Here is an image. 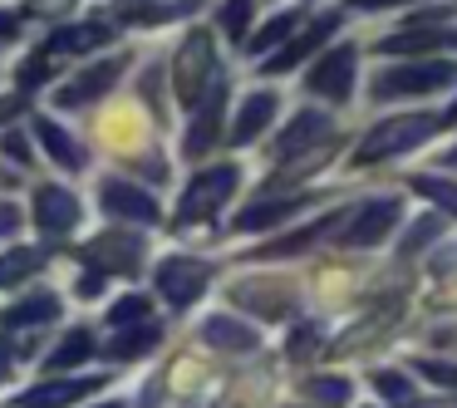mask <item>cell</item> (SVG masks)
I'll return each mask as SVG.
<instances>
[{
  "instance_id": "cell-19",
  "label": "cell",
  "mask_w": 457,
  "mask_h": 408,
  "mask_svg": "<svg viewBox=\"0 0 457 408\" xmlns=\"http://www.w3.org/2000/svg\"><path fill=\"white\" fill-rule=\"evenodd\" d=\"M457 50V25H413L378 40V54H447Z\"/></svg>"
},
{
  "instance_id": "cell-12",
  "label": "cell",
  "mask_w": 457,
  "mask_h": 408,
  "mask_svg": "<svg viewBox=\"0 0 457 408\" xmlns=\"http://www.w3.org/2000/svg\"><path fill=\"white\" fill-rule=\"evenodd\" d=\"M398 217H403V202H398V197H369L364 207H359L354 217L345 221V231H339V246H349V251L378 246V241H388V231L398 227Z\"/></svg>"
},
{
  "instance_id": "cell-17",
  "label": "cell",
  "mask_w": 457,
  "mask_h": 408,
  "mask_svg": "<svg viewBox=\"0 0 457 408\" xmlns=\"http://www.w3.org/2000/svg\"><path fill=\"white\" fill-rule=\"evenodd\" d=\"M325 138H335V123H329V113H320V109H300L295 119L280 129V138L270 143V153H276L280 162L286 158H295V153H305V148H315V143H325Z\"/></svg>"
},
{
  "instance_id": "cell-39",
  "label": "cell",
  "mask_w": 457,
  "mask_h": 408,
  "mask_svg": "<svg viewBox=\"0 0 457 408\" xmlns=\"http://www.w3.org/2000/svg\"><path fill=\"white\" fill-rule=\"evenodd\" d=\"M0 153H5L15 168H35V148L25 143V133H15V129H0Z\"/></svg>"
},
{
  "instance_id": "cell-25",
  "label": "cell",
  "mask_w": 457,
  "mask_h": 408,
  "mask_svg": "<svg viewBox=\"0 0 457 408\" xmlns=\"http://www.w3.org/2000/svg\"><path fill=\"white\" fill-rule=\"evenodd\" d=\"M153 349H162V325H158V320L113 329V339H109V359H113V364H133V359L153 354Z\"/></svg>"
},
{
  "instance_id": "cell-14",
  "label": "cell",
  "mask_w": 457,
  "mask_h": 408,
  "mask_svg": "<svg viewBox=\"0 0 457 408\" xmlns=\"http://www.w3.org/2000/svg\"><path fill=\"white\" fill-rule=\"evenodd\" d=\"M339 21H345L339 11H329V15H315V25H310L305 35H295V40H286V45L276 50V60H261L256 70L266 74V79H270V74H290V70H300V64H305L310 54H315L320 45H325L329 35L339 30Z\"/></svg>"
},
{
  "instance_id": "cell-13",
  "label": "cell",
  "mask_w": 457,
  "mask_h": 408,
  "mask_svg": "<svg viewBox=\"0 0 457 408\" xmlns=\"http://www.w3.org/2000/svg\"><path fill=\"white\" fill-rule=\"evenodd\" d=\"M354 74H359V50L354 45H339V50H329L305 74V94H315L325 104H349L354 99Z\"/></svg>"
},
{
  "instance_id": "cell-21",
  "label": "cell",
  "mask_w": 457,
  "mask_h": 408,
  "mask_svg": "<svg viewBox=\"0 0 457 408\" xmlns=\"http://www.w3.org/2000/svg\"><path fill=\"white\" fill-rule=\"evenodd\" d=\"M35 138H40V148L54 158V168H64V172H84V168H89V148H84L70 129H60L54 119H45V113L35 119Z\"/></svg>"
},
{
  "instance_id": "cell-18",
  "label": "cell",
  "mask_w": 457,
  "mask_h": 408,
  "mask_svg": "<svg viewBox=\"0 0 457 408\" xmlns=\"http://www.w3.org/2000/svg\"><path fill=\"white\" fill-rule=\"evenodd\" d=\"M339 217H349V212H325V217H315L310 227H295L290 237H276V241H266V246L246 251V261H290V256H300V251H310L315 241H325L329 231L339 227Z\"/></svg>"
},
{
  "instance_id": "cell-9",
  "label": "cell",
  "mask_w": 457,
  "mask_h": 408,
  "mask_svg": "<svg viewBox=\"0 0 457 408\" xmlns=\"http://www.w3.org/2000/svg\"><path fill=\"white\" fill-rule=\"evenodd\" d=\"M30 221H35V231H40V237L60 241V237H70V231H79L84 202L74 197L70 187H60V182H40V187H35V197H30Z\"/></svg>"
},
{
  "instance_id": "cell-24",
  "label": "cell",
  "mask_w": 457,
  "mask_h": 408,
  "mask_svg": "<svg viewBox=\"0 0 457 408\" xmlns=\"http://www.w3.org/2000/svg\"><path fill=\"white\" fill-rule=\"evenodd\" d=\"M60 310H64V300L54 296V290H35V296L15 300L11 310H0V329L11 335V329H21V325H50V320H60Z\"/></svg>"
},
{
  "instance_id": "cell-32",
  "label": "cell",
  "mask_w": 457,
  "mask_h": 408,
  "mask_svg": "<svg viewBox=\"0 0 457 408\" xmlns=\"http://www.w3.org/2000/svg\"><path fill=\"white\" fill-rule=\"evenodd\" d=\"M104 320H109L113 329L143 325V320H153V296H143V290H129L123 300H113V305L104 310Z\"/></svg>"
},
{
  "instance_id": "cell-22",
  "label": "cell",
  "mask_w": 457,
  "mask_h": 408,
  "mask_svg": "<svg viewBox=\"0 0 457 408\" xmlns=\"http://www.w3.org/2000/svg\"><path fill=\"white\" fill-rule=\"evenodd\" d=\"M89 359H99V335H94L89 325H74L60 335V345L45 354V374H70V369L89 364Z\"/></svg>"
},
{
  "instance_id": "cell-11",
  "label": "cell",
  "mask_w": 457,
  "mask_h": 408,
  "mask_svg": "<svg viewBox=\"0 0 457 408\" xmlns=\"http://www.w3.org/2000/svg\"><path fill=\"white\" fill-rule=\"evenodd\" d=\"M99 207L109 221H129V227H158L162 221L158 197L143 192L138 182H129V178H104L99 182Z\"/></svg>"
},
{
  "instance_id": "cell-30",
  "label": "cell",
  "mask_w": 457,
  "mask_h": 408,
  "mask_svg": "<svg viewBox=\"0 0 457 408\" xmlns=\"http://www.w3.org/2000/svg\"><path fill=\"white\" fill-rule=\"evenodd\" d=\"M443 227H447V217H437V212H428V217H413V227L398 237V261H413L423 246H433V241L443 237Z\"/></svg>"
},
{
  "instance_id": "cell-33",
  "label": "cell",
  "mask_w": 457,
  "mask_h": 408,
  "mask_svg": "<svg viewBox=\"0 0 457 408\" xmlns=\"http://www.w3.org/2000/svg\"><path fill=\"white\" fill-rule=\"evenodd\" d=\"M251 15H256V0H227L217 11V30L231 45H241V40H251Z\"/></svg>"
},
{
  "instance_id": "cell-2",
  "label": "cell",
  "mask_w": 457,
  "mask_h": 408,
  "mask_svg": "<svg viewBox=\"0 0 457 408\" xmlns=\"http://www.w3.org/2000/svg\"><path fill=\"white\" fill-rule=\"evenodd\" d=\"M457 84V64L453 60H403V64H384L369 79V99L388 104V99H428L437 89Z\"/></svg>"
},
{
  "instance_id": "cell-37",
  "label": "cell",
  "mask_w": 457,
  "mask_h": 408,
  "mask_svg": "<svg viewBox=\"0 0 457 408\" xmlns=\"http://www.w3.org/2000/svg\"><path fill=\"white\" fill-rule=\"evenodd\" d=\"M50 74H54V60H50V54H30V60L21 64V74H15V84H21V94H30V89H40Z\"/></svg>"
},
{
  "instance_id": "cell-45",
  "label": "cell",
  "mask_w": 457,
  "mask_h": 408,
  "mask_svg": "<svg viewBox=\"0 0 457 408\" xmlns=\"http://www.w3.org/2000/svg\"><path fill=\"white\" fill-rule=\"evenodd\" d=\"M443 123H457V99H453V104H447V109H443Z\"/></svg>"
},
{
  "instance_id": "cell-28",
  "label": "cell",
  "mask_w": 457,
  "mask_h": 408,
  "mask_svg": "<svg viewBox=\"0 0 457 408\" xmlns=\"http://www.w3.org/2000/svg\"><path fill=\"white\" fill-rule=\"evenodd\" d=\"M408 187H413L423 202L443 207V217H447V221H457V178H437V172H413V178H408Z\"/></svg>"
},
{
  "instance_id": "cell-29",
  "label": "cell",
  "mask_w": 457,
  "mask_h": 408,
  "mask_svg": "<svg viewBox=\"0 0 457 408\" xmlns=\"http://www.w3.org/2000/svg\"><path fill=\"white\" fill-rule=\"evenodd\" d=\"M202 384H207V364L192 359V354H178V359H172V369L162 374L158 394H162V388H168V394H197Z\"/></svg>"
},
{
  "instance_id": "cell-47",
  "label": "cell",
  "mask_w": 457,
  "mask_h": 408,
  "mask_svg": "<svg viewBox=\"0 0 457 408\" xmlns=\"http://www.w3.org/2000/svg\"><path fill=\"white\" fill-rule=\"evenodd\" d=\"M119 5H129V11H133V5H138V11H143V5H153V0H119Z\"/></svg>"
},
{
  "instance_id": "cell-46",
  "label": "cell",
  "mask_w": 457,
  "mask_h": 408,
  "mask_svg": "<svg viewBox=\"0 0 457 408\" xmlns=\"http://www.w3.org/2000/svg\"><path fill=\"white\" fill-rule=\"evenodd\" d=\"M437 162H447V168H457V148H447V153H443V158H437Z\"/></svg>"
},
{
  "instance_id": "cell-44",
  "label": "cell",
  "mask_w": 457,
  "mask_h": 408,
  "mask_svg": "<svg viewBox=\"0 0 457 408\" xmlns=\"http://www.w3.org/2000/svg\"><path fill=\"white\" fill-rule=\"evenodd\" d=\"M89 408H133L129 398H99V404H89Z\"/></svg>"
},
{
  "instance_id": "cell-15",
  "label": "cell",
  "mask_w": 457,
  "mask_h": 408,
  "mask_svg": "<svg viewBox=\"0 0 457 408\" xmlns=\"http://www.w3.org/2000/svg\"><path fill=\"white\" fill-rule=\"evenodd\" d=\"M276 113H280V94L276 89H251L246 99H241L237 119H231L227 143H231V148H251V143L276 123Z\"/></svg>"
},
{
  "instance_id": "cell-35",
  "label": "cell",
  "mask_w": 457,
  "mask_h": 408,
  "mask_svg": "<svg viewBox=\"0 0 457 408\" xmlns=\"http://www.w3.org/2000/svg\"><path fill=\"white\" fill-rule=\"evenodd\" d=\"M197 11H202V0H168V5H143V11H133L129 25H172V21H187Z\"/></svg>"
},
{
  "instance_id": "cell-4",
  "label": "cell",
  "mask_w": 457,
  "mask_h": 408,
  "mask_svg": "<svg viewBox=\"0 0 457 408\" xmlns=\"http://www.w3.org/2000/svg\"><path fill=\"white\" fill-rule=\"evenodd\" d=\"M237 187H241L237 162H217V168L197 172V178L182 187V197H178V227H202V221H212L231 202Z\"/></svg>"
},
{
  "instance_id": "cell-3",
  "label": "cell",
  "mask_w": 457,
  "mask_h": 408,
  "mask_svg": "<svg viewBox=\"0 0 457 408\" xmlns=\"http://www.w3.org/2000/svg\"><path fill=\"white\" fill-rule=\"evenodd\" d=\"M221 64H217V50H212V35L207 30H192L187 40L178 45V60H172V89H178V104L182 109H197L207 99V89L217 84Z\"/></svg>"
},
{
  "instance_id": "cell-5",
  "label": "cell",
  "mask_w": 457,
  "mask_h": 408,
  "mask_svg": "<svg viewBox=\"0 0 457 408\" xmlns=\"http://www.w3.org/2000/svg\"><path fill=\"white\" fill-rule=\"evenodd\" d=\"M212 276H217V266L202 256H162L158 266H153V286H158V296L168 300L172 310H192L202 296H207Z\"/></svg>"
},
{
  "instance_id": "cell-40",
  "label": "cell",
  "mask_w": 457,
  "mask_h": 408,
  "mask_svg": "<svg viewBox=\"0 0 457 408\" xmlns=\"http://www.w3.org/2000/svg\"><path fill=\"white\" fill-rule=\"evenodd\" d=\"M21 227H25V212L15 202H0V237H15Z\"/></svg>"
},
{
  "instance_id": "cell-27",
  "label": "cell",
  "mask_w": 457,
  "mask_h": 408,
  "mask_svg": "<svg viewBox=\"0 0 457 408\" xmlns=\"http://www.w3.org/2000/svg\"><path fill=\"white\" fill-rule=\"evenodd\" d=\"M231 300L246 305V310H256V315H270V320H280V315L295 310V300L286 296V286H261V280H241V286H231Z\"/></svg>"
},
{
  "instance_id": "cell-36",
  "label": "cell",
  "mask_w": 457,
  "mask_h": 408,
  "mask_svg": "<svg viewBox=\"0 0 457 408\" xmlns=\"http://www.w3.org/2000/svg\"><path fill=\"white\" fill-rule=\"evenodd\" d=\"M40 266H45V251H25V246L5 251V256H0V286H21V280L35 276Z\"/></svg>"
},
{
  "instance_id": "cell-23",
  "label": "cell",
  "mask_w": 457,
  "mask_h": 408,
  "mask_svg": "<svg viewBox=\"0 0 457 408\" xmlns=\"http://www.w3.org/2000/svg\"><path fill=\"white\" fill-rule=\"evenodd\" d=\"M109 40H113L109 21H79V25L54 30L50 45H45V54H89V50H99V45H109Z\"/></svg>"
},
{
  "instance_id": "cell-10",
  "label": "cell",
  "mask_w": 457,
  "mask_h": 408,
  "mask_svg": "<svg viewBox=\"0 0 457 408\" xmlns=\"http://www.w3.org/2000/svg\"><path fill=\"white\" fill-rule=\"evenodd\" d=\"M227 99H231V84L227 74H217V84L207 89V99L187 113V133H182V158H202L212 153L227 133H221V113H227Z\"/></svg>"
},
{
  "instance_id": "cell-34",
  "label": "cell",
  "mask_w": 457,
  "mask_h": 408,
  "mask_svg": "<svg viewBox=\"0 0 457 408\" xmlns=\"http://www.w3.org/2000/svg\"><path fill=\"white\" fill-rule=\"evenodd\" d=\"M295 25H300V11H280V15H270V21L261 25V30L251 35V40H246V50H251V54H266L270 45H286Z\"/></svg>"
},
{
  "instance_id": "cell-48",
  "label": "cell",
  "mask_w": 457,
  "mask_h": 408,
  "mask_svg": "<svg viewBox=\"0 0 457 408\" xmlns=\"http://www.w3.org/2000/svg\"><path fill=\"white\" fill-rule=\"evenodd\" d=\"M359 408H374V404H359Z\"/></svg>"
},
{
  "instance_id": "cell-38",
  "label": "cell",
  "mask_w": 457,
  "mask_h": 408,
  "mask_svg": "<svg viewBox=\"0 0 457 408\" xmlns=\"http://www.w3.org/2000/svg\"><path fill=\"white\" fill-rule=\"evenodd\" d=\"M325 339H320V325H295V335L286 339V354L290 359H305V354H320Z\"/></svg>"
},
{
  "instance_id": "cell-16",
  "label": "cell",
  "mask_w": 457,
  "mask_h": 408,
  "mask_svg": "<svg viewBox=\"0 0 457 408\" xmlns=\"http://www.w3.org/2000/svg\"><path fill=\"white\" fill-rule=\"evenodd\" d=\"M315 192H300V197H276V202H251L241 217H231V231L237 237H256V231H270V227H286L290 217L315 207Z\"/></svg>"
},
{
  "instance_id": "cell-26",
  "label": "cell",
  "mask_w": 457,
  "mask_h": 408,
  "mask_svg": "<svg viewBox=\"0 0 457 408\" xmlns=\"http://www.w3.org/2000/svg\"><path fill=\"white\" fill-rule=\"evenodd\" d=\"M295 394L305 398L310 408H349V398H354V379L349 374H305L295 384Z\"/></svg>"
},
{
  "instance_id": "cell-6",
  "label": "cell",
  "mask_w": 457,
  "mask_h": 408,
  "mask_svg": "<svg viewBox=\"0 0 457 408\" xmlns=\"http://www.w3.org/2000/svg\"><path fill=\"white\" fill-rule=\"evenodd\" d=\"M104 384H113V374H50L40 379V384L21 388V394L11 398V408H79L84 398H94Z\"/></svg>"
},
{
  "instance_id": "cell-7",
  "label": "cell",
  "mask_w": 457,
  "mask_h": 408,
  "mask_svg": "<svg viewBox=\"0 0 457 408\" xmlns=\"http://www.w3.org/2000/svg\"><path fill=\"white\" fill-rule=\"evenodd\" d=\"M129 60L133 54H113V60H99V64H89V70H79L74 79H64L60 89H54V109H89V104H99V99H109L113 94V84L129 74Z\"/></svg>"
},
{
  "instance_id": "cell-31",
  "label": "cell",
  "mask_w": 457,
  "mask_h": 408,
  "mask_svg": "<svg viewBox=\"0 0 457 408\" xmlns=\"http://www.w3.org/2000/svg\"><path fill=\"white\" fill-rule=\"evenodd\" d=\"M369 388H374L378 398H388V404H398V408H408L418 398V384L403 369H374V374H369Z\"/></svg>"
},
{
  "instance_id": "cell-20",
  "label": "cell",
  "mask_w": 457,
  "mask_h": 408,
  "mask_svg": "<svg viewBox=\"0 0 457 408\" xmlns=\"http://www.w3.org/2000/svg\"><path fill=\"white\" fill-rule=\"evenodd\" d=\"M197 335L207 339L212 349H221V354H256L261 349V335H256V325H246V320H237V315H207L197 325Z\"/></svg>"
},
{
  "instance_id": "cell-43",
  "label": "cell",
  "mask_w": 457,
  "mask_h": 408,
  "mask_svg": "<svg viewBox=\"0 0 457 408\" xmlns=\"http://www.w3.org/2000/svg\"><path fill=\"white\" fill-rule=\"evenodd\" d=\"M349 5H359V11H378V5H408V0H349Z\"/></svg>"
},
{
  "instance_id": "cell-41",
  "label": "cell",
  "mask_w": 457,
  "mask_h": 408,
  "mask_svg": "<svg viewBox=\"0 0 457 408\" xmlns=\"http://www.w3.org/2000/svg\"><path fill=\"white\" fill-rule=\"evenodd\" d=\"M21 30H25V15H15V11H0V45H11Z\"/></svg>"
},
{
  "instance_id": "cell-8",
  "label": "cell",
  "mask_w": 457,
  "mask_h": 408,
  "mask_svg": "<svg viewBox=\"0 0 457 408\" xmlns=\"http://www.w3.org/2000/svg\"><path fill=\"white\" fill-rule=\"evenodd\" d=\"M143 251H148V241H143L138 231L109 227V231H99L94 241H84L79 261H84L89 271H99V276H109V271H119V276H133V271L143 266Z\"/></svg>"
},
{
  "instance_id": "cell-42",
  "label": "cell",
  "mask_w": 457,
  "mask_h": 408,
  "mask_svg": "<svg viewBox=\"0 0 457 408\" xmlns=\"http://www.w3.org/2000/svg\"><path fill=\"white\" fill-rule=\"evenodd\" d=\"M21 109H25V99H21V94H5V99H0V129H5V123H11Z\"/></svg>"
},
{
  "instance_id": "cell-1",
  "label": "cell",
  "mask_w": 457,
  "mask_h": 408,
  "mask_svg": "<svg viewBox=\"0 0 457 408\" xmlns=\"http://www.w3.org/2000/svg\"><path fill=\"white\" fill-rule=\"evenodd\" d=\"M443 129V113H394V119H378L374 129L359 138V148H354V168H369V162H394V158H403V153H413V148H423L433 133Z\"/></svg>"
}]
</instances>
